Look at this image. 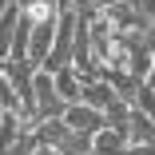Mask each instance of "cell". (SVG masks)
<instances>
[{
    "mask_svg": "<svg viewBox=\"0 0 155 155\" xmlns=\"http://www.w3.org/2000/svg\"><path fill=\"white\" fill-rule=\"evenodd\" d=\"M40 68H32L28 60H8L4 64V76H8V87L16 91V100H20V115L28 123V111H32V80H36Z\"/></svg>",
    "mask_w": 155,
    "mask_h": 155,
    "instance_id": "obj_1",
    "label": "cell"
},
{
    "mask_svg": "<svg viewBox=\"0 0 155 155\" xmlns=\"http://www.w3.org/2000/svg\"><path fill=\"white\" fill-rule=\"evenodd\" d=\"M60 119H64V127L76 131V135H96V131H104V111L87 107V104H68Z\"/></svg>",
    "mask_w": 155,
    "mask_h": 155,
    "instance_id": "obj_2",
    "label": "cell"
},
{
    "mask_svg": "<svg viewBox=\"0 0 155 155\" xmlns=\"http://www.w3.org/2000/svg\"><path fill=\"white\" fill-rule=\"evenodd\" d=\"M52 40H56V20H48V24H32V36H28V64H32V68H40L44 60H48Z\"/></svg>",
    "mask_w": 155,
    "mask_h": 155,
    "instance_id": "obj_3",
    "label": "cell"
},
{
    "mask_svg": "<svg viewBox=\"0 0 155 155\" xmlns=\"http://www.w3.org/2000/svg\"><path fill=\"white\" fill-rule=\"evenodd\" d=\"M52 84H56V96L64 100V107L68 104H80V91H84V76L68 64V68H60V72H52Z\"/></svg>",
    "mask_w": 155,
    "mask_h": 155,
    "instance_id": "obj_4",
    "label": "cell"
},
{
    "mask_svg": "<svg viewBox=\"0 0 155 155\" xmlns=\"http://www.w3.org/2000/svg\"><path fill=\"white\" fill-rule=\"evenodd\" d=\"M115 100V91H111V84L107 80H100V76H91V80H84V91H80V104H87V107H96V111H104L107 104Z\"/></svg>",
    "mask_w": 155,
    "mask_h": 155,
    "instance_id": "obj_5",
    "label": "cell"
},
{
    "mask_svg": "<svg viewBox=\"0 0 155 155\" xmlns=\"http://www.w3.org/2000/svg\"><path fill=\"white\" fill-rule=\"evenodd\" d=\"M24 131H32V127L24 123L20 111H4V115H0V155H8V147H12Z\"/></svg>",
    "mask_w": 155,
    "mask_h": 155,
    "instance_id": "obj_6",
    "label": "cell"
},
{
    "mask_svg": "<svg viewBox=\"0 0 155 155\" xmlns=\"http://www.w3.org/2000/svg\"><path fill=\"white\" fill-rule=\"evenodd\" d=\"M127 143H155V123H151V115H143L139 107H131V115H127Z\"/></svg>",
    "mask_w": 155,
    "mask_h": 155,
    "instance_id": "obj_7",
    "label": "cell"
},
{
    "mask_svg": "<svg viewBox=\"0 0 155 155\" xmlns=\"http://www.w3.org/2000/svg\"><path fill=\"white\" fill-rule=\"evenodd\" d=\"M123 151H127V139L119 131H111V127L91 135V155H123Z\"/></svg>",
    "mask_w": 155,
    "mask_h": 155,
    "instance_id": "obj_8",
    "label": "cell"
},
{
    "mask_svg": "<svg viewBox=\"0 0 155 155\" xmlns=\"http://www.w3.org/2000/svg\"><path fill=\"white\" fill-rule=\"evenodd\" d=\"M52 151H56V155H91V135H76V131H68Z\"/></svg>",
    "mask_w": 155,
    "mask_h": 155,
    "instance_id": "obj_9",
    "label": "cell"
},
{
    "mask_svg": "<svg viewBox=\"0 0 155 155\" xmlns=\"http://www.w3.org/2000/svg\"><path fill=\"white\" fill-rule=\"evenodd\" d=\"M0 107H4V111H20V100H16V91L8 87V76H4V68H0Z\"/></svg>",
    "mask_w": 155,
    "mask_h": 155,
    "instance_id": "obj_10",
    "label": "cell"
},
{
    "mask_svg": "<svg viewBox=\"0 0 155 155\" xmlns=\"http://www.w3.org/2000/svg\"><path fill=\"white\" fill-rule=\"evenodd\" d=\"M127 4L135 8V16H139V20H143L147 28L155 24V0H127Z\"/></svg>",
    "mask_w": 155,
    "mask_h": 155,
    "instance_id": "obj_11",
    "label": "cell"
},
{
    "mask_svg": "<svg viewBox=\"0 0 155 155\" xmlns=\"http://www.w3.org/2000/svg\"><path fill=\"white\" fill-rule=\"evenodd\" d=\"M8 155H36V135H32V131H24V135L8 147Z\"/></svg>",
    "mask_w": 155,
    "mask_h": 155,
    "instance_id": "obj_12",
    "label": "cell"
},
{
    "mask_svg": "<svg viewBox=\"0 0 155 155\" xmlns=\"http://www.w3.org/2000/svg\"><path fill=\"white\" fill-rule=\"evenodd\" d=\"M123 155H155V143H127Z\"/></svg>",
    "mask_w": 155,
    "mask_h": 155,
    "instance_id": "obj_13",
    "label": "cell"
},
{
    "mask_svg": "<svg viewBox=\"0 0 155 155\" xmlns=\"http://www.w3.org/2000/svg\"><path fill=\"white\" fill-rule=\"evenodd\" d=\"M8 4H12V0H0V12H4V8H8Z\"/></svg>",
    "mask_w": 155,
    "mask_h": 155,
    "instance_id": "obj_14",
    "label": "cell"
},
{
    "mask_svg": "<svg viewBox=\"0 0 155 155\" xmlns=\"http://www.w3.org/2000/svg\"><path fill=\"white\" fill-rule=\"evenodd\" d=\"M0 115H4V107H0Z\"/></svg>",
    "mask_w": 155,
    "mask_h": 155,
    "instance_id": "obj_15",
    "label": "cell"
},
{
    "mask_svg": "<svg viewBox=\"0 0 155 155\" xmlns=\"http://www.w3.org/2000/svg\"><path fill=\"white\" fill-rule=\"evenodd\" d=\"M151 123H155V115H151Z\"/></svg>",
    "mask_w": 155,
    "mask_h": 155,
    "instance_id": "obj_16",
    "label": "cell"
}]
</instances>
